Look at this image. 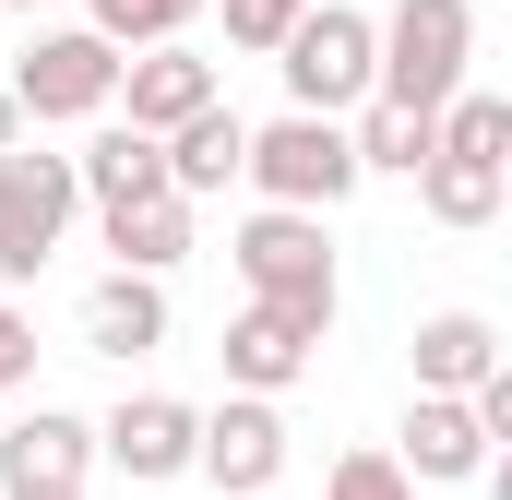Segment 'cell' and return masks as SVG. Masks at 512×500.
I'll use <instances>...</instances> for the list:
<instances>
[{
    "label": "cell",
    "mask_w": 512,
    "mask_h": 500,
    "mask_svg": "<svg viewBox=\"0 0 512 500\" xmlns=\"http://www.w3.org/2000/svg\"><path fill=\"white\" fill-rule=\"evenodd\" d=\"M501 370V322L489 310H429L417 322V393H465Z\"/></svg>",
    "instance_id": "obj_16"
},
{
    "label": "cell",
    "mask_w": 512,
    "mask_h": 500,
    "mask_svg": "<svg viewBox=\"0 0 512 500\" xmlns=\"http://www.w3.org/2000/svg\"><path fill=\"white\" fill-rule=\"evenodd\" d=\"M239 179H251L262 203H298V215H334V203L358 191V143H346V120H322V108H286L274 131H251Z\"/></svg>",
    "instance_id": "obj_3"
},
{
    "label": "cell",
    "mask_w": 512,
    "mask_h": 500,
    "mask_svg": "<svg viewBox=\"0 0 512 500\" xmlns=\"http://www.w3.org/2000/svg\"><path fill=\"white\" fill-rule=\"evenodd\" d=\"M155 143H167V191H179V203H203V191H227V179H239L251 120L215 96V108H191V120H179V131H155Z\"/></svg>",
    "instance_id": "obj_14"
},
{
    "label": "cell",
    "mask_w": 512,
    "mask_h": 500,
    "mask_svg": "<svg viewBox=\"0 0 512 500\" xmlns=\"http://www.w3.org/2000/svg\"><path fill=\"white\" fill-rule=\"evenodd\" d=\"M310 346H322V334H310V322H286V310H239V322H227V346H215V358H227V393H286V381L310 370Z\"/></svg>",
    "instance_id": "obj_13"
},
{
    "label": "cell",
    "mask_w": 512,
    "mask_h": 500,
    "mask_svg": "<svg viewBox=\"0 0 512 500\" xmlns=\"http://www.w3.org/2000/svg\"><path fill=\"white\" fill-rule=\"evenodd\" d=\"M346 143H358V179H417V167H429V108L358 96V108H346Z\"/></svg>",
    "instance_id": "obj_18"
},
{
    "label": "cell",
    "mask_w": 512,
    "mask_h": 500,
    "mask_svg": "<svg viewBox=\"0 0 512 500\" xmlns=\"http://www.w3.org/2000/svg\"><path fill=\"white\" fill-rule=\"evenodd\" d=\"M191 429H203V417H191L179 393H131L120 417L96 429V453L120 465L131 489H167V477H191Z\"/></svg>",
    "instance_id": "obj_8"
},
{
    "label": "cell",
    "mask_w": 512,
    "mask_h": 500,
    "mask_svg": "<svg viewBox=\"0 0 512 500\" xmlns=\"http://www.w3.org/2000/svg\"><path fill=\"white\" fill-rule=\"evenodd\" d=\"M191 12H203V0H143V48H155V36H191Z\"/></svg>",
    "instance_id": "obj_24"
},
{
    "label": "cell",
    "mask_w": 512,
    "mask_h": 500,
    "mask_svg": "<svg viewBox=\"0 0 512 500\" xmlns=\"http://www.w3.org/2000/svg\"><path fill=\"white\" fill-rule=\"evenodd\" d=\"M84 12H96V36H108V48H143V0H84Z\"/></svg>",
    "instance_id": "obj_23"
},
{
    "label": "cell",
    "mask_w": 512,
    "mask_h": 500,
    "mask_svg": "<svg viewBox=\"0 0 512 500\" xmlns=\"http://www.w3.org/2000/svg\"><path fill=\"white\" fill-rule=\"evenodd\" d=\"M12 500H84V489H12Z\"/></svg>",
    "instance_id": "obj_26"
},
{
    "label": "cell",
    "mask_w": 512,
    "mask_h": 500,
    "mask_svg": "<svg viewBox=\"0 0 512 500\" xmlns=\"http://www.w3.org/2000/svg\"><path fill=\"white\" fill-rule=\"evenodd\" d=\"M84 346H96V358H155V346H167V274H96V286H84Z\"/></svg>",
    "instance_id": "obj_11"
},
{
    "label": "cell",
    "mask_w": 512,
    "mask_h": 500,
    "mask_svg": "<svg viewBox=\"0 0 512 500\" xmlns=\"http://www.w3.org/2000/svg\"><path fill=\"white\" fill-rule=\"evenodd\" d=\"M0 12H36V0H0Z\"/></svg>",
    "instance_id": "obj_27"
},
{
    "label": "cell",
    "mask_w": 512,
    "mask_h": 500,
    "mask_svg": "<svg viewBox=\"0 0 512 500\" xmlns=\"http://www.w3.org/2000/svg\"><path fill=\"white\" fill-rule=\"evenodd\" d=\"M310 0H227V48H251V60H274V36L298 24Z\"/></svg>",
    "instance_id": "obj_21"
},
{
    "label": "cell",
    "mask_w": 512,
    "mask_h": 500,
    "mask_svg": "<svg viewBox=\"0 0 512 500\" xmlns=\"http://www.w3.org/2000/svg\"><path fill=\"white\" fill-rule=\"evenodd\" d=\"M227 262H239V286H251L262 310H286V322L334 334V239H322V215H298V203H262L251 227L227 239Z\"/></svg>",
    "instance_id": "obj_2"
},
{
    "label": "cell",
    "mask_w": 512,
    "mask_h": 500,
    "mask_svg": "<svg viewBox=\"0 0 512 500\" xmlns=\"http://www.w3.org/2000/svg\"><path fill=\"white\" fill-rule=\"evenodd\" d=\"M84 465H96V429L72 405H24L0 429V489H84Z\"/></svg>",
    "instance_id": "obj_10"
},
{
    "label": "cell",
    "mask_w": 512,
    "mask_h": 500,
    "mask_svg": "<svg viewBox=\"0 0 512 500\" xmlns=\"http://www.w3.org/2000/svg\"><path fill=\"white\" fill-rule=\"evenodd\" d=\"M417 203H429L441 227H489V215H501V155H441V143H429Z\"/></svg>",
    "instance_id": "obj_19"
},
{
    "label": "cell",
    "mask_w": 512,
    "mask_h": 500,
    "mask_svg": "<svg viewBox=\"0 0 512 500\" xmlns=\"http://www.w3.org/2000/svg\"><path fill=\"white\" fill-rule=\"evenodd\" d=\"M72 179H84L96 215H108V203H143V191H167V143L143 120H96V143L72 155Z\"/></svg>",
    "instance_id": "obj_15"
},
{
    "label": "cell",
    "mask_w": 512,
    "mask_h": 500,
    "mask_svg": "<svg viewBox=\"0 0 512 500\" xmlns=\"http://www.w3.org/2000/svg\"><path fill=\"white\" fill-rule=\"evenodd\" d=\"M322 500H417V477H405L393 453H334V477H322Z\"/></svg>",
    "instance_id": "obj_20"
},
{
    "label": "cell",
    "mask_w": 512,
    "mask_h": 500,
    "mask_svg": "<svg viewBox=\"0 0 512 500\" xmlns=\"http://www.w3.org/2000/svg\"><path fill=\"white\" fill-rule=\"evenodd\" d=\"M191 477H215L227 500H262L286 477V417H274V393H227V405L191 429Z\"/></svg>",
    "instance_id": "obj_7"
},
{
    "label": "cell",
    "mask_w": 512,
    "mask_h": 500,
    "mask_svg": "<svg viewBox=\"0 0 512 500\" xmlns=\"http://www.w3.org/2000/svg\"><path fill=\"white\" fill-rule=\"evenodd\" d=\"M36 381V322L12 310V286H0V393H24Z\"/></svg>",
    "instance_id": "obj_22"
},
{
    "label": "cell",
    "mask_w": 512,
    "mask_h": 500,
    "mask_svg": "<svg viewBox=\"0 0 512 500\" xmlns=\"http://www.w3.org/2000/svg\"><path fill=\"white\" fill-rule=\"evenodd\" d=\"M12 108L24 120H108L120 108V48L96 24H48L24 60H12Z\"/></svg>",
    "instance_id": "obj_6"
},
{
    "label": "cell",
    "mask_w": 512,
    "mask_h": 500,
    "mask_svg": "<svg viewBox=\"0 0 512 500\" xmlns=\"http://www.w3.org/2000/svg\"><path fill=\"white\" fill-rule=\"evenodd\" d=\"M72 215H84L72 155H48V143H0V286L48 274V250L72 239Z\"/></svg>",
    "instance_id": "obj_4"
},
{
    "label": "cell",
    "mask_w": 512,
    "mask_h": 500,
    "mask_svg": "<svg viewBox=\"0 0 512 500\" xmlns=\"http://www.w3.org/2000/svg\"><path fill=\"white\" fill-rule=\"evenodd\" d=\"M120 96H131L120 120H143V131H179L191 108H215V60H191L179 36H155L143 60H120Z\"/></svg>",
    "instance_id": "obj_12"
},
{
    "label": "cell",
    "mask_w": 512,
    "mask_h": 500,
    "mask_svg": "<svg viewBox=\"0 0 512 500\" xmlns=\"http://www.w3.org/2000/svg\"><path fill=\"white\" fill-rule=\"evenodd\" d=\"M96 227H108V250H120L131 274H167V262H191V203H179V191H143V203H108Z\"/></svg>",
    "instance_id": "obj_17"
},
{
    "label": "cell",
    "mask_w": 512,
    "mask_h": 500,
    "mask_svg": "<svg viewBox=\"0 0 512 500\" xmlns=\"http://www.w3.org/2000/svg\"><path fill=\"white\" fill-rule=\"evenodd\" d=\"M465 60H477V0H393L370 24V96H393V108L441 120V96L465 84Z\"/></svg>",
    "instance_id": "obj_1"
},
{
    "label": "cell",
    "mask_w": 512,
    "mask_h": 500,
    "mask_svg": "<svg viewBox=\"0 0 512 500\" xmlns=\"http://www.w3.org/2000/svg\"><path fill=\"white\" fill-rule=\"evenodd\" d=\"M274 72H286V108H322V120H346V108L370 96V12H346V0H310V12L274 36Z\"/></svg>",
    "instance_id": "obj_5"
},
{
    "label": "cell",
    "mask_w": 512,
    "mask_h": 500,
    "mask_svg": "<svg viewBox=\"0 0 512 500\" xmlns=\"http://www.w3.org/2000/svg\"><path fill=\"white\" fill-rule=\"evenodd\" d=\"M417 489H453V477H489V429H477V405L465 393H417L405 405V453H393Z\"/></svg>",
    "instance_id": "obj_9"
},
{
    "label": "cell",
    "mask_w": 512,
    "mask_h": 500,
    "mask_svg": "<svg viewBox=\"0 0 512 500\" xmlns=\"http://www.w3.org/2000/svg\"><path fill=\"white\" fill-rule=\"evenodd\" d=\"M0 143H24V108H12V84H0Z\"/></svg>",
    "instance_id": "obj_25"
}]
</instances>
